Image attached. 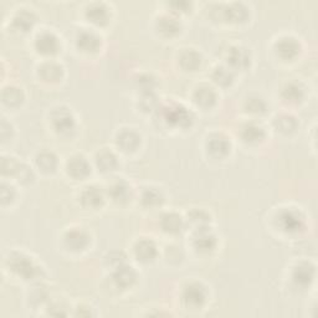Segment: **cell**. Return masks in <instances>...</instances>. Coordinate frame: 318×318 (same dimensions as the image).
<instances>
[{
    "mask_svg": "<svg viewBox=\"0 0 318 318\" xmlns=\"http://www.w3.org/2000/svg\"><path fill=\"white\" fill-rule=\"evenodd\" d=\"M110 193L114 202H124L128 197V186L123 183H116L110 189Z\"/></svg>",
    "mask_w": 318,
    "mask_h": 318,
    "instance_id": "cell-26",
    "label": "cell"
},
{
    "mask_svg": "<svg viewBox=\"0 0 318 318\" xmlns=\"http://www.w3.org/2000/svg\"><path fill=\"white\" fill-rule=\"evenodd\" d=\"M117 143H118V146H121L123 150H127V152L133 150L139 144V136L132 130L122 131L119 133L118 139H117Z\"/></svg>",
    "mask_w": 318,
    "mask_h": 318,
    "instance_id": "cell-10",
    "label": "cell"
},
{
    "mask_svg": "<svg viewBox=\"0 0 318 318\" xmlns=\"http://www.w3.org/2000/svg\"><path fill=\"white\" fill-rule=\"evenodd\" d=\"M180 61H182L183 68L186 69V70H195L198 68V66H200L199 54L193 51V50L184 52L183 56H182V60Z\"/></svg>",
    "mask_w": 318,
    "mask_h": 318,
    "instance_id": "cell-25",
    "label": "cell"
},
{
    "mask_svg": "<svg viewBox=\"0 0 318 318\" xmlns=\"http://www.w3.org/2000/svg\"><path fill=\"white\" fill-rule=\"evenodd\" d=\"M36 49L46 55L55 54L58 49V43L56 36L50 33H44L36 40Z\"/></svg>",
    "mask_w": 318,
    "mask_h": 318,
    "instance_id": "cell-5",
    "label": "cell"
},
{
    "mask_svg": "<svg viewBox=\"0 0 318 318\" xmlns=\"http://www.w3.org/2000/svg\"><path fill=\"white\" fill-rule=\"evenodd\" d=\"M14 259H15V260H14L12 264L14 271H16L19 275H21L25 278L31 277V276L34 275L35 267L34 265L31 264V261L27 260V258H25L23 255H18Z\"/></svg>",
    "mask_w": 318,
    "mask_h": 318,
    "instance_id": "cell-9",
    "label": "cell"
},
{
    "mask_svg": "<svg viewBox=\"0 0 318 318\" xmlns=\"http://www.w3.org/2000/svg\"><path fill=\"white\" fill-rule=\"evenodd\" d=\"M229 62L233 68L244 69L250 63V54L245 47H233L229 54Z\"/></svg>",
    "mask_w": 318,
    "mask_h": 318,
    "instance_id": "cell-7",
    "label": "cell"
},
{
    "mask_svg": "<svg viewBox=\"0 0 318 318\" xmlns=\"http://www.w3.org/2000/svg\"><path fill=\"white\" fill-rule=\"evenodd\" d=\"M114 280L118 286L127 287L131 286L136 281V273L132 270V267L121 266L118 267V271L114 275Z\"/></svg>",
    "mask_w": 318,
    "mask_h": 318,
    "instance_id": "cell-15",
    "label": "cell"
},
{
    "mask_svg": "<svg viewBox=\"0 0 318 318\" xmlns=\"http://www.w3.org/2000/svg\"><path fill=\"white\" fill-rule=\"evenodd\" d=\"M88 18L91 19L92 23L96 24H105L107 21L108 14L107 9L101 4H94L88 9Z\"/></svg>",
    "mask_w": 318,
    "mask_h": 318,
    "instance_id": "cell-19",
    "label": "cell"
},
{
    "mask_svg": "<svg viewBox=\"0 0 318 318\" xmlns=\"http://www.w3.org/2000/svg\"><path fill=\"white\" fill-rule=\"evenodd\" d=\"M276 51L283 60H291L300 51V45L294 38H282L276 45Z\"/></svg>",
    "mask_w": 318,
    "mask_h": 318,
    "instance_id": "cell-3",
    "label": "cell"
},
{
    "mask_svg": "<svg viewBox=\"0 0 318 318\" xmlns=\"http://www.w3.org/2000/svg\"><path fill=\"white\" fill-rule=\"evenodd\" d=\"M10 99H15L18 102L21 101V92L19 91V88L10 87L4 91V93H3V100H4V102L8 103L10 101Z\"/></svg>",
    "mask_w": 318,
    "mask_h": 318,
    "instance_id": "cell-33",
    "label": "cell"
},
{
    "mask_svg": "<svg viewBox=\"0 0 318 318\" xmlns=\"http://www.w3.org/2000/svg\"><path fill=\"white\" fill-rule=\"evenodd\" d=\"M209 152L215 157H222L228 153L229 150V143L225 138L222 137H214L209 141L208 143Z\"/></svg>",
    "mask_w": 318,
    "mask_h": 318,
    "instance_id": "cell-16",
    "label": "cell"
},
{
    "mask_svg": "<svg viewBox=\"0 0 318 318\" xmlns=\"http://www.w3.org/2000/svg\"><path fill=\"white\" fill-rule=\"evenodd\" d=\"M294 277L296 282L305 286V284L309 283V281L313 277V267H309L308 265H302V266L297 267Z\"/></svg>",
    "mask_w": 318,
    "mask_h": 318,
    "instance_id": "cell-23",
    "label": "cell"
},
{
    "mask_svg": "<svg viewBox=\"0 0 318 318\" xmlns=\"http://www.w3.org/2000/svg\"><path fill=\"white\" fill-rule=\"evenodd\" d=\"M281 222H282V229L286 231H297L302 227V217L298 215L295 211H287L281 216Z\"/></svg>",
    "mask_w": 318,
    "mask_h": 318,
    "instance_id": "cell-13",
    "label": "cell"
},
{
    "mask_svg": "<svg viewBox=\"0 0 318 318\" xmlns=\"http://www.w3.org/2000/svg\"><path fill=\"white\" fill-rule=\"evenodd\" d=\"M195 101L198 105L203 106V107H209L215 101V94L211 88L209 87H200L195 92Z\"/></svg>",
    "mask_w": 318,
    "mask_h": 318,
    "instance_id": "cell-18",
    "label": "cell"
},
{
    "mask_svg": "<svg viewBox=\"0 0 318 318\" xmlns=\"http://www.w3.org/2000/svg\"><path fill=\"white\" fill-rule=\"evenodd\" d=\"M36 163H38L39 168L43 169L44 172H52L56 168V157L51 152H44L39 154Z\"/></svg>",
    "mask_w": 318,
    "mask_h": 318,
    "instance_id": "cell-20",
    "label": "cell"
},
{
    "mask_svg": "<svg viewBox=\"0 0 318 318\" xmlns=\"http://www.w3.org/2000/svg\"><path fill=\"white\" fill-rule=\"evenodd\" d=\"M228 15L230 16L231 20L234 21H242L247 16V12L241 4H233L228 8Z\"/></svg>",
    "mask_w": 318,
    "mask_h": 318,
    "instance_id": "cell-28",
    "label": "cell"
},
{
    "mask_svg": "<svg viewBox=\"0 0 318 318\" xmlns=\"http://www.w3.org/2000/svg\"><path fill=\"white\" fill-rule=\"evenodd\" d=\"M103 194L97 186H88L82 193V203L88 208H96L102 203Z\"/></svg>",
    "mask_w": 318,
    "mask_h": 318,
    "instance_id": "cell-11",
    "label": "cell"
},
{
    "mask_svg": "<svg viewBox=\"0 0 318 318\" xmlns=\"http://www.w3.org/2000/svg\"><path fill=\"white\" fill-rule=\"evenodd\" d=\"M167 121L171 122L173 124L184 127V125H188L190 123L192 117L190 113L186 111V108L178 107L177 106L174 108H169V111L167 112Z\"/></svg>",
    "mask_w": 318,
    "mask_h": 318,
    "instance_id": "cell-8",
    "label": "cell"
},
{
    "mask_svg": "<svg viewBox=\"0 0 318 318\" xmlns=\"http://www.w3.org/2000/svg\"><path fill=\"white\" fill-rule=\"evenodd\" d=\"M213 77H214V80H215V82L219 83V85L228 86L229 83L233 81V72H231L229 69L217 68L215 71H214Z\"/></svg>",
    "mask_w": 318,
    "mask_h": 318,
    "instance_id": "cell-27",
    "label": "cell"
},
{
    "mask_svg": "<svg viewBox=\"0 0 318 318\" xmlns=\"http://www.w3.org/2000/svg\"><path fill=\"white\" fill-rule=\"evenodd\" d=\"M15 23H16V25H18L19 27H21V29L26 30L27 27H31L33 23H34V18H33V15L30 13L24 12V13L19 14V15L16 16Z\"/></svg>",
    "mask_w": 318,
    "mask_h": 318,
    "instance_id": "cell-31",
    "label": "cell"
},
{
    "mask_svg": "<svg viewBox=\"0 0 318 318\" xmlns=\"http://www.w3.org/2000/svg\"><path fill=\"white\" fill-rule=\"evenodd\" d=\"M242 137L246 142H259L261 141L262 137H264V131L260 125L258 124H246L244 127V131H242Z\"/></svg>",
    "mask_w": 318,
    "mask_h": 318,
    "instance_id": "cell-21",
    "label": "cell"
},
{
    "mask_svg": "<svg viewBox=\"0 0 318 318\" xmlns=\"http://www.w3.org/2000/svg\"><path fill=\"white\" fill-rule=\"evenodd\" d=\"M68 171L71 177L76 178V179H82V178L87 177L90 173V164L82 155H75L69 161Z\"/></svg>",
    "mask_w": 318,
    "mask_h": 318,
    "instance_id": "cell-2",
    "label": "cell"
},
{
    "mask_svg": "<svg viewBox=\"0 0 318 318\" xmlns=\"http://www.w3.org/2000/svg\"><path fill=\"white\" fill-rule=\"evenodd\" d=\"M284 99L289 100L290 102H298L302 99V88L300 86L291 83V85L287 86L283 91Z\"/></svg>",
    "mask_w": 318,
    "mask_h": 318,
    "instance_id": "cell-29",
    "label": "cell"
},
{
    "mask_svg": "<svg viewBox=\"0 0 318 318\" xmlns=\"http://www.w3.org/2000/svg\"><path fill=\"white\" fill-rule=\"evenodd\" d=\"M206 298L205 291H204V287L200 286L199 283H192L189 284L188 287L185 289L183 295V300L184 302L186 303L188 306L195 307H200L204 303Z\"/></svg>",
    "mask_w": 318,
    "mask_h": 318,
    "instance_id": "cell-1",
    "label": "cell"
},
{
    "mask_svg": "<svg viewBox=\"0 0 318 318\" xmlns=\"http://www.w3.org/2000/svg\"><path fill=\"white\" fill-rule=\"evenodd\" d=\"M161 200H162L161 194H159L158 192H155L153 188L148 189L146 193L143 194V202L146 203V205L148 206L157 205L161 203Z\"/></svg>",
    "mask_w": 318,
    "mask_h": 318,
    "instance_id": "cell-32",
    "label": "cell"
},
{
    "mask_svg": "<svg viewBox=\"0 0 318 318\" xmlns=\"http://www.w3.org/2000/svg\"><path fill=\"white\" fill-rule=\"evenodd\" d=\"M136 253L138 260L141 261H149L155 256V246L152 241L148 240H143V241L138 242L136 247Z\"/></svg>",
    "mask_w": 318,
    "mask_h": 318,
    "instance_id": "cell-14",
    "label": "cell"
},
{
    "mask_svg": "<svg viewBox=\"0 0 318 318\" xmlns=\"http://www.w3.org/2000/svg\"><path fill=\"white\" fill-rule=\"evenodd\" d=\"M117 161L116 157L112 152H102L100 153L99 157H97V166L99 168H101V171L103 172H108L112 171V169L116 167Z\"/></svg>",
    "mask_w": 318,
    "mask_h": 318,
    "instance_id": "cell-22",
    "label": "cell"
},
{
    "mask_svg": "<svg viewBox=\"0 0 318 318\" xmlns=\"http://www.w3.org/2000/svg\"><path fill=\"white\" fill-rule=\"evenodd\" d=\"M214 245H215V238L211 234L205 233V231L198 233V236L195 238V247L198 250L206 252V251L213 249Z\"/></svg>",
    "mask_w": 318,
    "mask_h": 318,
    "instance_id": "cell-17",
    "label": "cell"
},
{
    "mask_svg": "<svg viewBox=\"0 0 318 318\" xmlns=\"http://www.w3.org/2000/svg\"><path fill=\"white\" fill-rule=\"evenodd\" d=\"M162 227L168 233H178L182 228V220L175 214H168L163 217V222H162Z\"/></svg>",
    "mask_w": 318,
    "mask_h": 318,
    "instance_id": "cell-24",
    "label": "cell"
},
{
    "mask_svg": "<svg viewBox=\"0 0 318 318\" xmlns=\"http://www.w3.org/2000/svg\"><path fill=\"white\" fill-rule=\"evenodd\" d=\"M66 244H68V246L71 250H82L87 245V236L85 235V233H82L80 230L71 231L66 236Z\"/></svg>",
    "mask_w": 318,
    "mask_h": 318,
    "instance_id": "cell-12",
    "label": "cell"
},
{
    "mask_svg": "<svg viewBox=\"0 0 318 318\" xmlns=\"http://www.w3.org/2000/svg\"><path fill=\"white\" fill-rule=\"evenodd\" d=\"M159 27H161V31L166 33L167 35H172L174 33H177L178 23L172 18H162L161 23H159Z\"/></svg>",
    "mask_w": 318,
    "mask_h": 318,
    "instance_id": "cell-30",
    "label": "cell"
},
{
    "mask_svg": "<svg viewBox=\"0 0 318 318\" xmlns=\"http://www.w3.org/2000/svg\"><path fill=\"white\" fill-rule=\"evenodd\" d=\"M100 38L91 31H82L77 38V46L83 52H94L100 47Z\"/></svg>",
    "mask_w": 318,
    "mask_h": 318,
    "instance_id": "cell-6",
    "label": "cell"
},
{
    "mask_svg": "<svg viewBox=\"0 0 318 318\" xmlns=\"http://www.w3.org/2000/svg\"><path fill=\"white\" fill-rule=\"evenodd\" d=\"M74 116H72V113L70 111L61 108V110L56 111L54 113V116H52V123H54L56 131L61 133H65L74 128Z\"/></svg>",
    "mask_w": 318,
    "mask_h": 318,
    "instance_id": "cell-4",
    "label": "cell"
}]
</instances>
